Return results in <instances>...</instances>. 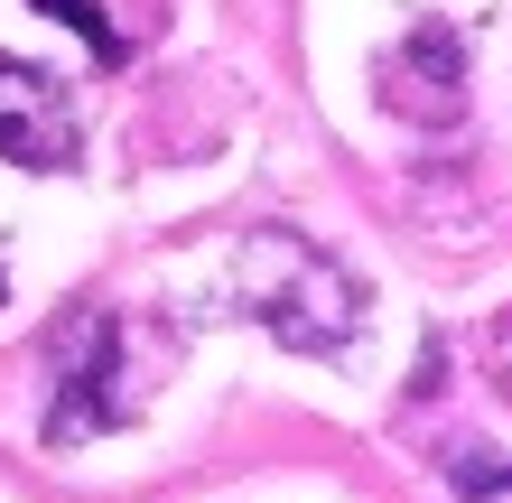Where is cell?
Here are the masks:
<instances>
[{
    "instance_id": "cell-2",
    "label": "cell",
    "mask_w": 512,
    "mask_h": 503,
    "mask_svg": "<svg viewBox=\"0 0 512 503\" xmlns=\"http://www.w3.org/2000/svg\"><path fill=\"white\" fill-rule=\"evenodd\" d=\"M66 354H75V364H66V401L47 410V438H56V448L112 420V392H103V382H112V317H75Z\"/></svg>"
},
{
    "instance_id": "cell-1",
    "label": "cell",
    "mask_w": 512,
    "mask_h": 503,
    "mask_svg": "<svg viewBox=\"0 0 512 503\" xmlns=\"http://www.w3.org/2000/svg\"><path fill=\"white\" fill-rule=\"evenodd\" d=\"M84 131H75V103L66 84L47 66H28V56H0V159L19 168H75Z\"/></svg>"
},
{
    "instance_id": "cell-3",
    "label": "cell",
    "mask_w": 512,
    "mask_h": 503,
    "mask_svg": "<svg viewBox=\"0 0 512 503\" xmlns=\"http://www.w3.org/2000/svg\"><path fill=\"white\" fill-rule=\"evenodd\" d=\"M391 103L419 112V122H447V112H457V38H447V28H419V38L391 56Z\"/></svg>"
},
{
    "instance_id": "cell-4",
    "label": "cell",
    "mask_w": 512,
    "mask_h": 503,
    "mask_svg": "<svg viewBox=\"0 0 512 503\" xmlns=\"http://www.w3.org/2000/svg\"><path fill=\"white\" fill-rule=\"evenodd\" d=\"M38 10H56V19H66L75 38H84V47L103 56V66H122V47H131V38H122V28H112V19L94 10V0H38Z\"/></svg>"
}]
</instances>
